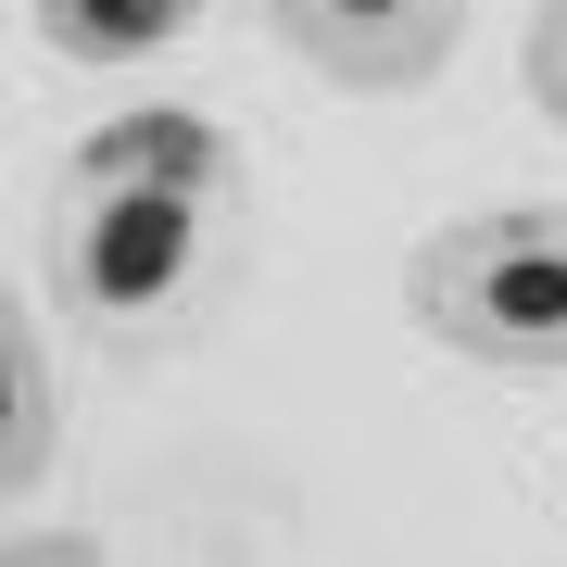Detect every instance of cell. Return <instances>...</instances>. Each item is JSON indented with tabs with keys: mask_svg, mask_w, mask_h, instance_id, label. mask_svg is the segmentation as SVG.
<instances>
[{
	"mask_svg": "<svg viewBox=\"0 0 567 567\" xmlns=\"http://www.w3.org/2000/svg\"><path fill=\"white\" fill-rule=\"evenodd\" d=\"M240 240V140L189 102L89 126L39 215V290L89 353H164Z\"/></svg>",
	"mask_w": 567,
	"mask_h": 567,
	"instance_id": "6da1fadb",
	"label": "cell"
},
{
	"mask_svg": "<svg viewBox=\"0 0 567 567\" xmlns=\"http://www.w3.org/2000/svg\"><path fill=\"white\" fill-rule=\"evenodd\" d=\"M39 13L51 63H76V76H126V63H164L177 39H203L215 0H25Z\"/></svg>",
	"mask_w": 567,
	"mask_h": 567,
	"instance_id": "277c9868",
	"label": "cell"
},
{
	"mask_svg": "<svg viewBox=\"0 0 567 567\" xmlns=\"http://www.w3.org/2000/svg\"><path fill=\"white\" fill-rule=\"evenodd\" d=\"M0 505H25V492L63 466V391H51V328L39 316H13L0 328Z\"/></svg>",
	"mask_w": 567,
	"mask_h": 567,
	"instance_id": "5b68a950",
	"label": "cell"
},
{
	"mask_svg": "<svg viewBox=\"0 0 567 567\" xmlns=\"http://www.w3.org/2000/svg\"><path fill=\"white\" fill-rule=\"evenodd\" d=\"M265 25L290 39V63L353 102H416L466 39V0H265Z\"/></svg>",
	"mask_w": 567,
	"mask_h": 567,
	"instance_id": "3957f363",
	"label": "cell"
},
{
	"mask_svg": "<svg viewBox=\"0 0 567 567\" xmlns=\"http://www.w3.org/2000/svg\"><path fill=\"white\" fill-rule=\"evenodd\" d=\"M517 76H529V102H543L567 126V0H529V39H517Z\"/></svg>",
	"mask_w": 567,
	"mask_h": 567,
	"instance_id": "8992f818",
	"label": "cell"
},
{
	"mask_svg": "<svg viewBox=\"0 0 567 567\" xmlns=\"http://www.w3.org/2000/svg\"><path fill=\"white\" fill-rule=\"evenodd\" d=\"M404 303L454 365L492 379H567V203H480L429 227Z\"/></svg>",
	"mask_w": 567,
	"mask_h": 567,
	"instance_id": "7a4b0ae2",
	"label": "cell"
}]
</instances>
